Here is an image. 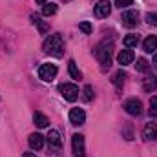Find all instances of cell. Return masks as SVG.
I'll return each instance as SVG.
<instances>
[{
  "mask_svg": "<svg viewBox=\"0 0 157 157\" xmlns=\"http://www.w3.org/2000/svg\"><path fill=\"white\" fill-rule=\"evenodd\" d=\"M143 139H144V141H150V139L157 141V124L155 122L146 124V128H144V132H143Z\"/></svg>",
  "mask_w": 157,
  "mask_h": 157,
  "instance_id": "obj_13",
  "label": "cell"
},
{
  "mask_svg": "<svg viewBox=\"0 0 157 157\" xmlns=\"http://www.w3.org/2000/svg\"><path fill=\"white\" fill-rule=\"evenodd\" d=\"M135 68H137V71H141V73H148V71H150V62H148L146 59H137Z\"/></svg>",
  "mask_w": 157,
  "mask_h": 157,
  "instance_id": "obj_19",
  "label": "cell"
},
{
  "mask_svg": "<svg viewBox=\"0 0 157 157\" xmlns=\"http://www.w3.org/2000/svg\"><path fill=\"white\" fill-rule=\"evenodd\" d=\"M68 70H70V75H71V78H82V73L78 71L77 62H75V60H70V62H68Z\"/></svg>",
  "mask_w": 157,
  "mask_h": 157,
  "instance_id": "obj_18",
  "label": "cell"
},
{
  "mask_svg": "<svg viewBox=\"0 0 157 157\" xmlns=\"http://www.w3.org/2000/svg\"><path fill=\"white\" fill-rule=\"evenodd\" d=\"M137 44H139V35H133L132 33V35H126L124 37V46L126 48H135Z\"/></svg>",
  "mask_w": 157,
  "mask_h": 157,
  "instance_id": "obj_20",
  "label": "cell"
},
{
  "mask_svg": "<svg viewBox=\"0 0 157 157\" xmlns=\"http://www.w3.org/2000/svg\"><path fill=\"white\" fill-rule=\"evenodd\" d=\"M146 22L157 28V13H146Z\"/></svg>",
  "mask_w": 157,
  "mask_h": 157,
  "instance_id": "obj_26",
  "label": "cell"
},
{
  "mask_svg": "<svg viewBox=\"0 0 157 157\" xmlns=\"http://www.w3.org/2000/svg\"><path fill=\"white\" fill-rule=\"evenodd\" d=\"M55 13H57V4H44V7H42V15L44 17H51Z\"/></svg>",
  "mask_w": 157,
  "mask_h": 157,
  "instance_id": "obj_21",
  "label": "cell"
},
{
  "mask_svg": "<svg viewBox=\"0 0 157 157\" xmlns=\"http://www.w3.org/2000/svg\"><path fill=\"white\" fill-rule=\"evenodd\" d=\"M35 2H37V4H40V6H44V4H46V0H35Z\"/></svg>",
  "mask_w": 157,
  "mask_h": 157,
  "instance_id": "obj_30",
  "label": "cell"
},
{
  "mask_svg": "<svg viewBox=\"0 0 157 157\" xmlns=\"http://www.w3.org/2000/svg\"><path fill=\"white\" fill-rule=\"evenodd\" d=\"M57 71H59V68L55 64H42L39 68V77L44 82H51L53 78L57 77Z\"/></svg>",
  "mask_w": 157,
  "mask_h": 157,
  "instance_id": "obj_4",
  "label": "cell"
},
{
  "mask_svg": "<svg viewBox=\"0 0 157 157\" xmlns=\"http://www.w3.org/2000/svg\"><path fill=\"white\" fill-rule=\"evenodd\" d=\"M124 78H126V73H124V71L121 70V71H117V73L113 75V84H115L117 88H121V84L124 82Z\"/></svg>",
  "mask_w": 157,
  "mask_h": 157,
  "instance_id": "obj_24",
  "label": "cell"
},
{
  "mask_svg": "<svg viewBox=\"0 0 157 157\" xmlns=\"http://www.w3.org/2000/svg\"><path fill=\"white\" fill-rule=\"evenodd\" d=\"M33 122H35L39 128H48V126H49V119L46 117L44 113H40V112H37V113L33 115Z\"/></svg>",
  "mask_w": 157,
  "mask_h": 157,
  "instance_id": "obj_16",
  "label": "cell"
},
{
  "mask_svg": "<svg viewBox=\"0 0 157 157\" xmlns=\"http://www.w3.org/2000/svg\"><path fill=\"white\" fill-rule=\"evenodd\" d=\"M71 150H73V155L75 157H84L86 155V148H84V135L75 133L71 137Z\"/></svg>",
  "mask_w": 157,
  "mask_h": 157,
  "instance_id": "obj_5",
  "label": "cell"
},
{
  "mask_svg": "<svg viewBox=\"0 0 157 157\" xmlns=\"http://www.w3.org/2000/svg\"><path fill=\"white\" fill-rule=\"evenodd\" d=\"M42 49L53 57H62L64 55V42L60 35H49L48 39L44 40L42 44Z\"/></svg>",
  "mask_w": 157,
  "mask_h": 157,
  "instance_id": "obj_1",
  "label": "cell"
},
{
  "mask_svg": "<svg viewBox=\"0 0 157 157\" xmlns=\"http://www.w3.org/2000/svg\"><path fill=\"white\" fill-rule=\"evenodd\" d=\"M133 59H135V53H133L130 48H128V49H122V51L117 55V62L121 64V66H128V64H132Z\"/></svg>",
  "mask_w": 157,
  "mask_h": 157,
  "instance_id": "obj_10",
  "label": "cell"
},
{
  "mask_svg": "<svg viewBox=\"0 0 157 157\" xmlns=\"http://www.w3.org/2000/svg\"><path fill=\"white\" fill-rule=\"evenodd\" d=\"M143 88L148 93L157 90V75H146V78H143Z\"/></svg>",
  "mask_w": 157,
  "mask_h": 157,
  "instance_id": "obj_15",
  "label": "cell"
},
{
  "mask_svg": "<svg viewBox=\"0 0 157 157\" xmlns=\"http://www.w3.org/2000/svg\"><path fill=\"white\" fill-rule=\"evenodd\" d=\"M22 157H37V155H35V154H29V152H28V154H24Z\"/></svg>",
  "mask_w": 157,
  "mask_h": 157,
  "instance_id": "obj_29",
  "label": "cell"
},
{
  "mask_svg": "<svg viewBox=\"0 0 157 157\" xmlns=\"http://www.w3.org/2000/svg\"><path fill=\"white\" fill-rule=\"evenodd\" d=\"M132 4H133V0H115V6H117L119 9L128 7V6H132Z\"/></svg>",
  "mask_w": 157,
  "mask_h": 157,
  "instance_id": "obj_27",
  "label": "cell"
},
{
  "mask_svg": "<svg viewBox=\"0 0 157 157\" xmlns=\"http://www.w3.org/2000/svg\"><path fill=\"white\" fill-rule=\"evenodd\" d=\"M148 115H150V117H157V97H152V99H150Z\"/></svg>",
  "mask_w": 157,
  "mask_h": 157,
  "instance_id": "obj_23",
  "label": "cell"
},
{
  "mask_svg": "<svg viewBox=\"0 0 157 157\" xmlns=\"http://www.w3.org/2000/svg\"><path fill=\"white\" fill-rule=\"evenodd\" d=\"M124 110H126L130 115L137 117V115L143 113V102H141L139 99H128V101L124 102Z\"/></svg>",
  "mask_w": 157,
  "mask_h": 157,
  "instance_id": "obj_8",
  "label": "cell"
},
{
  "mask_svg": "<svg viewBox=\"0 0 157 157\" xmlns=\"http://www.w3.org/2000/svg\"><path fill=\"white\" fill-rule=\"evenodd\" d=\"M31 22H33V24H35V26L39 28L40 35H44V33H46V31L49 29V26H48L46 22H42V20H40V15H31Z\"/></svg>",
  "mask_w": 157,
  "mask_h": 157,
  "instance_id": "obj_17",
  "label": "cell"
},
{
  "mask_svg": "<svg viewBox=\"0 0 157 157\" xmlns=\"http://www.w3.org/2000/svg\"><path fill=\"white\" fill-rule=\"evenodd\" d=\"M28 143H29V146H31L33 150H42V146H44V135H40V133H31L29 139H28Z\"/></svg>",
  "mask_w": 157,
  "mask_h": 157,
  "instance_id": "obj_12",
  "label": "cell"
},
{
  "mask_svg": "<svg viewBox=\"0 0 157 157\" xmlns=\"http://www.w3.org/2000/svg\"><path fill=\"white\" fill-rule=\"evenodd\" d=\"M143 49L146 51V53H154L157 49V37L155 35H150V37H146L144 42H143Z\"/></svg>",
  "mask_w": 157,
  "mask_h": 157,
  "instance_id": "obj_14",
  "label": "cell"
},
{
  "mask_svg": "<svg viewBox=\"0 0 157 157\" xmlns=\"http://www.w3.org/2000/svg\"><path fill=\"white\" fill-rule=\"evenodd\" d=\"M152 64H154V68H155V70H157V55H155V57H154V62H152Z\"/></svg>",
  "mask_w": 157,
  "mask_h": 157,
  "instance_id": "obj_28",
  "label": "cell"
},
{
  "mask_svg": "<svg viewBox=\"0 0 157 157\" xmlns=\"http://www.w3.org/2000/svg\"><path fill=\"white\" fill-rule=\"evenodd\" d=\"M93 13H95L97 18H106V17H110V13H112V4H110V0H99L97 6H95V9H93Z\"/></svg>",
  "mask_w": 157,
  "mask_h": 157,
  "instance_id": "obj_7",
  "label": "cell"
},
{
  "mask_svg": "<svg viewBox=\"0 0 157 157\" xmlns=\"http://www.w3.org/2000/svg\"><path fill=\"white\" fill-rule=\"evenodd\" d=\"M59 91H60V95L66 99V101H70V102H73V101H77L78 99V86L77 84H71V82H64V84H60L59 86Z\"/></svg>",
  "mask_w": 157,
  "mask_h": 157,
  "instance_id": "obj_3",
  "label": "cell"
},
{
  "mask_svg": "<svg viewBox=\"0 0 157 157\" xmlns=\"http://www.w3.org/2000/svg\"><path fill=\"white\" fill-rule=\"evenodd\" d=\"M84 121H86V113H84V110H80V108H73V110L70 112V122H71V124L80 126V124H84Z\"/></svg>",
  "mask_w": 157,
  "mask_h": 157,
  "instance_id": "obj_11",
  "label": "cell"
},
{
  "mask_svg": "<svg viewBox=\"0 0 157 157\" xmlns=\"http://www.w3.org/2000/svg\"><path fill=\"white\" fill-rule=\"evenodd\" d=\"M121 22H122V26H126V28H135L137 22H139V13H137L135 9H128V11L122 13Z\"/></svg>",
  "mask_w": 157,
  "mask_h": 157,
  "instance_id": "obj_6",
  "label": "cell"
},
{
  "mask_svg": "<svg viewBox=\"0 0 157 157\" xmlns=\"http://www.w3.org/2000/svg\"><path fill=\"white\" fill-rule=\"evenodd\" d=\"M82 99H84L86 102H90V101L93 99V88H91L90 84L84 86V90H82Z\"/></svg>",
  "mask_w": 157,
  "mask_h": 157,
  "instance_id": "obj_22",
  "label": "cell"
},
{
  "mask_svg": "<svg viewBox=\"0 0 157 157\" xmlns=\"http://www.w3.org/2000/svg\"><path fill=\"white\" fill-rule=\"evenodd\" d=\"M78 29H80L84 35H90V33L93 31V26H91L90 22H80V24H78Z\"/></svg>",
  "mask_w": 157,
  "mask_h": 157,
  "instance_id": "obj_25",
  "label": "cell"
},
{
  "mask_svg": "<svg viewBox=\"0 0 157 157\" xmlns=\"http://www.w3.org/2000/svg\"><path fill=\"white\" fill-rule=\"evenodd\" d=\"M46 139H48L49 148H53V150H55V154H57V152H60L62 141H60V135H59V132H57V130H49V133L46 135Z\"/></svg>",
  "mask_w": 157,
  "mask_h": 157,
  "instance_id": "obj_9",
  "label": "cell"
},
{
  "mask_svg": "<svg viewBox=\"0 0 157 157\" xmlns=\"http://www.w3.org/2000/svg\"><path fill=\"white\" fill-rule=\"evenodd\" d=\"M112 49H113L112 44L102 42V44H99V46L95 48V51H93V55H95V57L99 59V62H101V70H102V71L110 70V66H112Z\"/></svg>",
  "mask_w": 157,
  "mask_h": 157,
  "instance_id": "obj_2",
  "label": "cell"
}]
</instances>
